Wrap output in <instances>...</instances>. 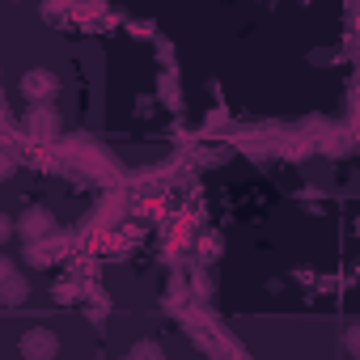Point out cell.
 <instances>
[{"instance_id":"1","label":"cell","mask_w":360,"mask_h":360,"mask_svg":"<svg viewBox=\"0 0 360 360\" xmlns=\"http://www.w3.org/2000/svg\"><path fill=\"white\" fill-rule=\"evenodd\" d=\"M22 347H26V356L43 360V356H51V352H56V339H51V335H43V330H34V335H30Z\"/></svg>"},{"instance_id":"2","label":"cell","mask_w":360,"mask_h":360,"mask_svg":"<svg viewBox=\"0 0 360 360\" xmlns=\"http://www.w3.org/2000/svg\"><path fill=\"white\" fill-rule=\"evenodd\" d=\"M5 280H13V263H9V259H0V284H5Z\"/></svg>"},{"instance_id":"3","label":"cell","mask_w":360,"mask_h":360,"mask_svg":"<svg viewBox=\"0 0 360 360\" xmlns=\"http://www.w3.org/2000/svg\"><path fill=\"white\" fill-rule=\"evenodd\" d=\"M9 233H13V221H9V217H0V242H9Z\"/></svg>"}]
</instances>
